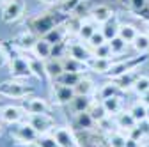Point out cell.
<instances>
[{"instance_id":"6da1fadb","label":"cell","mask_w":149,"mask_h":147,"mask_svg":"<svg viewBox=\"0 0 149 147\" xmlns=\"http://www.w3.org/2000/svg\"><path fill=\"white\" fill-rule=\"evenodd\" d=\"M32 92H34L32 87L18 82V80H6V82L0 83V96H4V98L22 99V98H27Z\"/></svg>"},{"instance_id":"7a4b0ae2","label":"cell","mask_w":149,"mask_h":147,"mask_svg":"<svg viewBox=\"0 0 149 147\" xmlns=\"http://www.w3.org/2000/svg\"><path fill=\"white\" fill-rule=\"evenodd\" d=\"M9 133L16 142H20V144H34V142H37V138H39V133H37L27 121L11 124V131Z\"/></svg>"},{"instance_id":"3957f363","label":"cell","mask_w":149,"mask_h":147,"mask_svg":"<svg viewBox=\"0 0 149 147\" xmlns=\"http://www.w3.org/2000/svg\"><path fill=\"white\" fill-rule=\"evenodd\" d=\"M25 121L34 128L39 135H46L55 130V121L50 114H27Z\"/></svg>"},{"instance_id":"277c9868","label":"cell","mask_w":149,"mask_h":147,"mask_svg":"<svg viewBox=\"0 0 149 147\" xmlns=\"http://www.w3.org/2000/svg\"><path fill=\"white\" fill-rule=\"evenodd\" d=\"M146 60H147L146 55H140V57H137V59H126V60H121V62H114V64H112V67L108 69L107 76L114 80V78L124 75V73H128V71H135V69H137L140 64H144Z\"/></svg>"},{"instance_id":"5b68a950","label":"cell","mask_w":149,"mask_h":147,"mask_svg":"<svg viewBox=\"0 0 149 147\" xmlns=\"http://www.w3.org/2000/svg\"><path fill=\"white\" fill-rule=\"evenodd\" d=\"M66 55H69V57L77 59V60H82V62H87L91 59H94V55H92V50L87 46V43L84 44L82 41H69L66 44Z\"/></svg>"},{"instance_id":"8992f818","label":"cell","mask_w":149,"mask_h":147,"mask_svg":"<svg viewBox=\"0 0 149 147\" xmlns=\"http://www.w3.org/2000/svg\"><path fill=\"white\" fill-rule=\"evenodd\" d=\"M52 96H53V103L55 105H69L73 101V98L77 96V92H74V87L53 82V85H52Z\"/></svg>"},{"instance_id":"52a82bcc","label":"cell","mask_w":149,"mask_h":147,"mask_svg":"<svg viewBox=\"0 0 149 147\" xmlns=\"http://www.w3.org/2000/svg\"><path fill=\"white\" fill-rule=\"evenodd\" d=\"M9 73L11 76L16 80H25L29 76H32V71L29 67V62L25 57H13L9 59Z\"/></svg>"},{"instance_id":"ba28073f","label":"cell","mask_w":149,"mask_h":147,"mask_svg":"<svg viewBox=\"0 0 149 147\" xmlns=\"http://www.w3.org/2000/svg\"><path fill=\"white\" fill-rule=\"evenodd\" d=\"M23 11H25V4L22 0H7L2 9V20L6 23H13L16 20H20Z\"/></svg>"},{"instance_id":"9c48e42d","label":"cell","mask_w":149,"mask_h":147,"mask_svg":"<svg viewBox=\"0 0 149 147\" xmlns=\"http://www.w3.org/2000/svg\"><path fill=\"white\" fill-rule=\"evenodd\" d=\"M22 108L27 114H50L52 112L50 103L46 99H41V98H27L22 103Z\"/></svg>"},{"instance_id":"30bf717a","label":"cell","mask_w":149,"mask_h":147,"mask_svg":"<svg viewBox=\"0 0 149 147\" xmlns=\"http://www.w3.org/2000/svg\"><path fill=\"white\" fill-rule=\"evenodd\" d=\"M25 115L27 112L22 108V106H4V108H0V119H2L4 122L7 124H16V122H22L25 121Z\"/></svg>"},{"instance_id":"8fae6325","label":"cell","mask_w":149,"mask_h":147,"mask_svg":"<svg viewBox=\"0 0 149 147\" xmlns=\"http://www.w3.org/2000/svg\"><path fill=\"white\" fill-rule=\"evenodd\" d=\"M52 135L55 137V140L59 142L61 147H80L78 140L74 138V135H73V131L68 130V128H57V126H55V130H53Z\"/></svg>"},{"instance_id":"7c38bea8","label":"cell","mask_w":149,"mask_h":147,"mask_svg":"<svg viewBox=\"0 0 149 147\" xmlns=\"http://www.w3.org/2000/svg\"><path fill=\"white\" fill-rule=\"evenodd\" d=\"M25 59H27L29 67H30V71H32V76L39 78V80L48 78L46 69H45V60H41L39 57H36V55H30V53H27V55H25Z\"/></svg>"},{"instance_id":"4fadbf2b","label":"cell","mask_w":149,"mask_h":147,"mask_svg":"<svg viewBox=\"0 0 149 147\" xmlns=\"http://www.w3.org/2000/svg\"><path fill=\"white\" fill-rule=\"evenodd\" d=\"M68 30H66V27L64 25H57V27H53L52 30H48L45 35H43V39H46L52 46H55V44H64V39L68 37Z\"/></svg>"},{"instance_id":"5bb4252c","label":"cell","mask_w":149,"mask_h":147,"mask_svg":"<svg viewBox=\"0 0 149 147\" xmlns=\"http://www.w3.org/2000/svg\"><path fill=\"white\" fill-rule=\"evenodd\" d=\"M92 103H94V101H92V96H74L73 101L68 106H69V110L73 112V115H77V114L87 112Z\"/></svg>"},{"instance_id":"9a60e30c","label":"cell","mask_w":149,"mask_h":147,"mask_svg":"<svg viewBox=\"0 0 149 147\" xmlns=\"http://www.w3.org/2000/svg\"><path fill=\"white\" fill-rule=\"evenodd\" d=\"M45 69H46V75L48 78L55 80L57 76H61L64 73V64L61 57H50L48 60H45Z\"/></svg>"},{"instance_id":"2e32d148","label":"cell","mask_w":149,"mask_h":147,"mask_svg":"<svg viewBox=\"0 0 149 147\" xmlns=\"http://www.w3.org/2000/svg\"><path fill=\"white\" fill-rule=\"evenodd\" d=\"M114 121H116L117 130H119V131H124V133H128L132 128L137 126V121H135V117H133L132 114H130V110H128V112L117 114V115L114 117Z\"/></svg>"},{"instance_id":"e0dca14e","label":"cell","mask_w":149,"mask_h":147,"mask_svg":"<svg viewBox=\"0 0 149 147\" xmlns=\"http://www.w3.org/2000/svg\"><path fill=\"white\" fill-rule=\"evenodd\" d=\"M139 76H140V75H139L137 69H135V71H128V73H124V75L114 78L112 82H114L121 90H128V89H133V85H135V82H137Z\"/></svg>"},{"instance_id":"ac0fdd59","label":"cell","mask_w":149,"mask_h":147,"mask_svg":"<svg viewBox=\"0 0 149 147\" xmlns=\"http://www.w3.org/2000/svg\"><path fill=\"white\" fill-rule=\"evenodd\" d=\"M62 64H64V71H69V73H80V75H84V73L89 69L87 62L77 60V59L69 57V55H64L62 57Z\"/></svg>"},{"instance_id":"d6986e66","label":"cell","mask_w":149,"mask_h":147,"mask_svg":"<svg viewBox=\"0 0 149 147\" xmlns=\"http://www.w3.org/2000/svg\"><path fill=\"white\" fill-rule=\"evenodd\" d=\"M112 16H114V12H112V9L108 6H96L94 9L91 11V16L89 18H92L98 25H103V23H107L110 20Z\"/></svg>"},{"instance_id":"ffe728a7","label":"cell","mask_w":149,"mask_h":147,"mask_svg":"<svg viewBox=\"0 0 149 147\" xmlns=\"http://www.w3.org/2000/svg\"><path fill=\"white\" fill-rule=\"evenodd\" d=\"M53 27H57V23L53 21V18H52V16H39L37 20L32 21V28H34V32L43 34V35H45L48 30H52Z\"/></svg>"},{"instance_id":"44dd1931","label":"cell","mask_w":149,"mask_h":147,"mask_svg":"<svg viewBox=\"0 0 149 147\" xmlns=\"http://www.w3.org/2000/svg\"><path fill=\"white\" fill-rule=\"evenodd\" d=\"M32 53L36 55V57H39L41 60H48V59L52 57V53H53V46H52L46 39L41 37V39H37V43H36Z\"/></svg>"},{"instance_id":"7402d4cb","label":"cell","mask_w":149,"mask_h":147,"mask_svg":"<svg viewBox=\"0 0 149 147\" xmlns=\"http://www.w3.org/2000/svg\"><path fill=\"white\" fill-rule=\"evenodd\" d=\"M105 110H107V114L110 117H116L117 114L123 112V101L119 96H112V98H107V99H101Z\"/></svg>"},{"instance_id":"603a6c76","label":"cell","mask_w":149,"mask_h":147,"mask_svg":"<svg viewBox=\"0 0 149 147\" xmlns=\"http://www.w3.org/2000/svg\"><path fill=\"white\" fill-rule=\"evenodd\" d=\"M74 92H77V96H92L96 92V85L91 78L84 76L77 85H74Z\"/></svg>"},{"instance_id":"cb8c5ba5","label":"cell","mask_w":149,"mask_h":147,"mask_svg":"<svg viewBox=\"0 0 149 147\" xmlns=\"http://www.w3.org/2000/svg\"><path fill=\"white\" fill-rule=\"evenodd\" d=\"M98 30V23L94 21V20H92V18H89V20H84L82 21V27H80V30H78V39L80 41H89V37H91V35L92 34H94Z\"/></svg>"},{"instance_id":"d4e9b609","label":"cell","mask_w":149,"mask_h":147,"mask_svg":"<svg viewBox=\"0 0 149 147\" xmlns=\"http://www.w3.org/2000/svg\"><path fill=\"white\" fill-rule=\"evenodd\" d=\"M94 119L89 115V112H84V114H77L74 115V121H73V126L74 130H84V131H89L92 130V126H94Z\"/></svg>"},{"instance_id":"484cf974","label":"cell","mask_w":149,"mask_h":147,"mask_svg":"<svg viewBox=\"0 0 149 147\" xmlns=\"http://www.w3.org/2000/svg\"><path fill=\"white\" fill-rule=\"evenodd\" d=\"M112 64H114V60L112 59H91L89 60V69H92L94 73H100V75H107L108 69L112 67Z\"/></svg>"},{"instance_id":"4316f807","label":"cell","mask_w":149,"mask_h":147,"mask_svg":"<svg viewBox=\"0 0 149 147\" xmlns=\"http://www.w3.org/2000/svg\"><path fill=\"white\" fill-rule=\"evenodd\" d=\"M119 23H117V20L114 16L110 18V20L107 21V23H103V27H101V32L105 34V37H107V41H110V39H114V37H117L119 35Z\"/></svg>"},{"instance_id":"83f0119b","label":"cell","mask_w":149,"mask_h":147,"mask_svg":"<svg viewBox=\"0 0 149 147\" xmlns=\"http://www.w3.org/2000/svg\"><path fill=\"white\" fill-rule=\"evenodd\" d=\"M84 78V75H80V73H69V71H64L61 76H57L53 82L57 83H62V85H69V87H74L80 80Z\"/></svg>"},{"instance_id":"f1b7e54d","label":"cell","mask_w":149,"mask_h":147,"mask_svg":"<svg viewBox=\"0 0 149 147\" xmlns=\"http://www.w3.org/2000/svg\"><path fill=\"white\" fill-rule=\"evenodd\" d=\"M87 112H89V115H91L92 119H94V122H96V124L108 117V114H107V110H105V106H103V103H101V101H100V103H98V101H94V103L91 105V108L87 110Z\"/></svg>"},{"instance_id":"f546056e","label":"cell","mask_w":149,"mask_h":147,"mask_svg":"<svg viewBox=\"0 0 149 147\" xmlns=\"http://www.w3.org/2000/svg\"><path fill=\"white\" fill-rule=\"evenodd\" d=\"M36 43H37V37L34 34H22V35H18V39H16V44L20 46L22 50H25V51H32L34 50V46H36Z\"/></svg>"},{"instance_id":"4dcf8cb0","label":"cell","mask_w":149,"mask_h":147,"mask_svg":"<svg viewBox=\"0 0 149 147\" xmlns=\"http://www.w3.org/2000/svg\"><path fill=\"white\" fill-rule=\"evenodd\" d=\"M137 35H139V32H137V28H135L133 25H126V23H123V25L119 27V37L124 39L128 44H132V43L135 41Z\"/></svg>"},{"instance_id":"1f68e13d","label":"cell","mask_w":149,"mask_h":147,"mask_svg":"<svg viewBox=\"0 0 149 147\" xmlns=\"http://www.w3.org/2000/svg\"><path fill=\"white\" fill-rule=\"evenodd\" d=\"M132 46H133V50L137 53L146 55L149 51V35L147 34H139L137 37H135V41L132 43Z\"/></svg>"},{"instance_id":"d6a6232c","label":"cell","mask_w":149,"mask_h":147,"mask_svg":"<svg viewBox=\"0 0 149 147\" xmlns=\"http://www.w3.org/2000/svg\"><path fill=\"white\" fill-rule=\"evenodd\" d=\"M126 138L128 135H124V131H112L108 133V147H126Z\"/></svg>"},{"instance_id":"836d02e7","label":"cell","mask_w":149,"mask_h":147,"mask_svg":"<svg viewBox=\"0 0 149 147\" xmlns=\"http://www.w3.org/2000/svg\"><path fill=\"white\" fill-rule=\"evenodd\" d=\"M130 114L135 117V121H137V122L146 121V119H147V106H146L144 103H140V101H139V103L132 105V108H130Z\"/></svg>"},{"instance_id":"e575fe53","label":"cell","mask_w":149,"mask_h":147,"mask_svg":"<svg viewBox=\"0 0 149 147\" xmlns=\"http://www.w3.org/2000/svg\"><path fill=\"white\" fill-rule=\"evenodd\" d=\"M119 90L121 89L114 82H108V83H105L100 89V99H107V98H112V96H119Z\"/></svg>"},{"instance_id":"d590c367","label":"cell","mask_w":149,"mask_h":147,"mask_svg":"<svg viewBox=\"0 0 149 147\" xmlns=\"http://www.w3.org/2000/svg\"><path fill=\"white\" fill-rule=\"evenodd\" d=\"M105 43H108V41H107V37H105V34L101 32V28H98V30H96V32L89 37L87 46H89L91 50H96L98 46H101V44H105Z\"/></svg>"},{"instance_id":"8d00e7d4","label":"cell","mask_w":149,"mask_h":147,"mask_svg":"<svg viewBox=\"0 0 149 147\" xmlns=\"http://www.w3.org/2000/svg\"><path fill=\"white\" fill-rule=\"evenodd\" d=\"M108 44H110L112 53H114V55H123V53L126 51V48H128V43H126L124 39H121L119 35H117V37H114V39H110Z\"/></svg>"},{"instance_id":"74e56055","label":"cell","mask_w":149,"mask_h":147,"mask_svg":"<svg viewBox=\"0 0 149 147\" xmlns=\"http://www.w3.org/2000/svg\"><path fill=\"white\" fill-rule=\"evenodd\" d=\"M82 21H84V20H80L77 14H74V16H69V20L64 23L68 34H69V35H71V34H78V30H80V27H82Z\"/></svg>"},{"instance_id":"f35d334b","label":"cell","mask_w":149,"mask_h":147,"mask_svg":"<svg viewBox=\"0 0 149 147\" xmlns=\"http://www.w3.org/2000/svg\"><path fill=\"white\" fill-rule=\"evenodd\" d=\"M133 90H135V92H137L139 96H142L144 92H147V90H149V76L140 75V76L137 78L135 85H133Z\"/></svg>"},{"instance_id":"ab89813d","label":"cell","mask_w":149,"mask_h":147,"mask_svg":"<svg viewBox=\"0 0 149 147\" xmlns=\"http://www.w3.org/2000/svg\"><path fill=\"white\" fill-rule=\"evenodd\" d=\"M92 55L98 57V59H112V57H114V53H112V48H110L108 43L98 46L96 50H92Z\"/></svg>"},{"instance_id":"60d3db41","label":"cell","mask_w":149,"mask_h":147,"mask_svg":"<svg viewBox=\"0 0 149 147\" xmlns=\"http://www.w3.org/2000/svg\"><path fill=\"white\" fill-rule=\"evenodd\" d=\"M36 144L39 145V147H61L59 142L55 140V137L50 135V133H46V135H39V138H37Z\"/></svg>"},{"instance_id":"b9f144b4","label":"cell","mask_w":149,"mask_h":147,"mask_svg":"<svg viewBox=\"0 0 149 147\" xmlns=\"http://www.w3.org/2000/svg\"><path fill=\"white\" fill-rule=\"evenodd\" d=\"M126 135H128L130 138H133V140H139V142H142V138L146 137V135H144V131L140 130V126H139V124H137L135 128H132V130H130Z\"/></svg>"},{"instance_id":"7bdbcfd3","label":"cell","mask_w":149,"mask_h":147,"mask_svg":"<svg viewBox=\"0 0 149 147\" xmlns=\"http://www.w3.org/2000/svg\"><path fill=\"white\" fill-rule=\"evenodd\" d=\"M130 4H132V7L135 11H142L147 6V0H130Z\"/></svg>"},{"instance_id":"ee69618b","label":"cell","mask_w":149,"mask_h":147,"mask_svg":"<svg viewBox=\"0 0 149 147\" xmlns=\"http://www.w3.org/2000/svg\"><path fill=\"white\" fill-rule=\"evenodd\" d=\"M6 64H9V57H7V53H6V50L0 46V67H4Z\"/></svg>"},{"instance_id":"f6af8a7d","label":"cell","mask_w":149,"mask_h":147,"mask_svg":"<svg viewBox=\"0 0 149 147\" xmlns=\"http://www.w3.org/2000/svg\"><path fill=\"white\" fill-rule=\"evenodd\" d=\"M139 126H140V130L144 131V135L146 137H149V121L146 119V121H140V122H137Z\"/></svg>"},{"instance_id":"bcb514c9","label":"cell","mask_w":149,"mask_h":147,"mask_svg":"<svg viewBox=\"0 0 149 147\" xmlns=\"http://www.w3.org/2000/svg\"><path fill=\"white\" fill-rule=\"evenodd\" d=\"M126 147H142V142L139 140H133V138H126Z\"/></svg>"},{"instance_id":"7dc6e473","label":"cell","mask_w":149,"mask_h":147,"mask_svg":"<svg viewBox=\"0 0 149 147\" xmlns=\"http://www.w3.org/2000/svg\"><path fill=\"white\" fill-rule=\"evenodd\" d=\"M140 103H144L146 106H149V90H147V92H144V94L140 96Z\"/></svg>"},{"instance_id":"c3c4849f","label":"cell","mask_w":149,"mask_h":147,"mask_svg":"<svg viewBox=\"0 0 149 147\" xmlns=\"http://www.w3.org/2000/svg\"><path fill=\"white\" fill-rule=\"evenodd\" d=\"M39 2H43V4H46V6H53V4H57L59 0H39Z\"/></svg>"},{"instance_id":"681fc988","label":"cell","mask_w":149,"mask_h":147,"mask_svg":"<svg viewBox=\"0 0 149 147\" xmlns=\"http://www.w3.org/2000/svg\"><path fill=\"white\" fill-rule=\"evenodd\" d=\"M22 147H39V145L34 142V144H22Z\"/></svg>"},{"instance_id":"f907efd6","label":"cell","mask_w":149,"mask_h":147,"mask_svg":"<svg viewBox=\"0 0 149 147\" xmlns=\"http://www.w3.org/2000/svg\"><path fill=\"white\" fill-rule=\"evenodd\" d=\"M6 4V0H0V6H4Z\"/></svg>"},{"instance_id":"816d5d0a","label":"cell","mask_w":149,"mask_h":147,"mask_svg":"<svg viewBox=\"0 0 149 147\" xmlns=\"http://www.w3.org/2000/svg\"><path fill=\"white\" fill-rule=\"evenodd\" d=\"M147 121H149V106H147Z\"/></svg>"},{"instance_id":"f5cc1de1","label":"cell","mask_w":149,"mask_h":147,"mask_svg":"<svg viewBox=\"0 0 149 147\" xmlns=\"http://www.w3.org/2000/svg\"><path fill=\"white\" fill-rule=\"evenodd\" d=\"M0 131H2V122H0Z\"/></svg>"}]
</instances>
